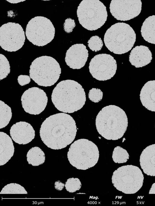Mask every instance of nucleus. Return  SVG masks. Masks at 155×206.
<instances>
[{
	"label": "nucleus",
	"mask_w": 155,
	"mask_h": 206,
	"mask_svg": "<svg viewBox=\"0 0 155 206\" xmlns=\"http://www.w3.org/2000/svg\"><path fill=\"white\" fill-rule=\"evenodd\" d=\"M77 132L75 121L69 114L57 113L46 118L40 130L42 141L53 150L64 148L74 139Z\"/></svg>",
	"instance_id": "nucleus-1"
},
{
	"label": "nucleus",
	"mask_w": 155,
	"mask_h": 206,
	"mask_svg": "<svg viewBox=\"0 0 155 206\" xmlns=\"http://www.w3.org/2000/svg\"><path fill=\"white\" fill-rule=\"evenodd\" d=\"M52 101L59 111L71 113L81 109L85 104L86 96L81 84L71 80L62 81L53 89Z\"/></svg>",
	"instance_id": "nucleus-2"
},
{
	"label": "nucleus",
	"mask_w": 155,
	"mask_h": 206,
	"mask_svg": "<svg viewBox=\"0 0 155 206\" xmlns=\"http://www.w3.org/2000/svg\"><path fill=\"white\" fill-rule=\"evenodd\" d=\"M128 123L125 111L119 107L112 105L103 108L95 120L97 132L108 140H116L121 138L127 130Z\"/></svg>",
	"instance_id": "nucleus-3"
},
{
	"label": "nucleus",
	"mask_w": 155,
	"mask_h": 206,
	"mask_svg": "<svg viewBox=\"0 0 155 206\" xmlns=\"http://www.w3.org/2000/svg\"><path fill=\"white\" fill-rule=\"evenodd\" d=\"M136 40V34L131 26L123 22L112 25L105 32L104 42L110 52L118 54L128 52L133 47Z\"/></svg>",
	"instance_id": "nucleus-4"
},
{
	"label": "nucleus",
	"mask_w": 155,
	"mask_h": 206,
	"mask_svg": "<svg viewBox=\"0 0 155 206\" xmlns=\"http://www.w3.org/2000/svg\"><path fill=\"white\" fill-rule=\"evenodd\" d=\"M99 156L97 146L87 139L75 141L70 146L67 157L70 163L79 169L85 170L94 166Z\"/></svg>",
	"instance_id": "nucleus-5"
},
{
	"label": "nucleus",
	"mask_w": 155,
	"mask_h": 206,
	"mask_svg": "<svg viewBox=\"0 0 155 206\" xmlns=\"http://www.w3.org/2000/svg\"><path fill=\"white\" fill-rule=\"evenodd\" d=\"M29 73L31 78L38 85L50 86L59 79L61 69L54 58L44 56L33 60L30 66Z\"/></svg>",
	"instance_id": "nucleus-6"
},
{
	"label": "nucleus",
	"mask_w": 155,
	"mask_h": 206,
	"mask_svg": "<svg viewBox=\"0 0 155 206\" xmlns=\"http://www.w3.org/2000/svg\"><path fill=\"white\" fill-rule=\"evenodd\" d=\"M80 24L89 31H94L101 27L107 21L106 8L99 0H83L77 9Z\"/></svg>",
	"instance_id": "nucleus-7"
},
{
	"label": "nucleus",
	"mask_w": 155,
	"mask_h": 206,
	"mask_svg": "<svg viewBox=\"0 0 155 206\" xmlns=\"http://www.w3.org/2000/svg\"><path fill=\"white\" fill-rule=\"evenodd\" d=\"M111 179L114 186L117 190L126 194H133L142 186L144 176L138 167L127 165L116 170Z\"/></svg>",
	"instance_id": "nucleus-8"
},
{
	"label": "nucleus",
	"mask_w": 155,
	"mask_h": 206,
	"mask_svg": "<svg viewBox=\"0 0 155 206\" xmlns=\"http://www.w3.org/2000/svg\"><path fill=\"white\" fill-rule=\"evenodd\" d=\"M55 33L54 26L49 19L38 16L28 22L25 34L28 40L34 45L43 46L52 41Z\"/></svg>",
	"instance_id": "nucleus-9"
},
{
	"label": "nucleus",
	"mask_w": 155,
	"mask_h": 206,
	"mask_svg": "<svg viewBox=\"0 0 155 206\" xmlns=\"http://www.w3.org/2000/svg\"><path fill=\"white\" fill-rule=\"evenodd\" d=\"M25 40L21 26L15 22H8L0 27V45L5 51L12 52L21 49Z\"/></svg>",
	"instance_id": "nucleus-10"
},
{
	"label": "nucleus",
	"mask_w": 155,
	"mask_h": 206,
	"mask_svg": "<svg viewBox=\"0 0 155 206\" xmlns=\"http://www.w3.org/2000/svg\"><path fill=\"white\" fill-rule=\"evenodd\" d=\"M92 77L99 81H106L113 77L117 69L116 60L111 55L101 53L95 56L89 66Z\"/></svg>",
	"instance_id": "nucleus-11"
},
{
	"label": "nucleus",
	"mask_w": 155,
	"mask_h": 206,
	"mask_svg": "<svg viewBox=\"0 0 155 206\" xmlns=\"http://www.w3.org/2000/svg\"><path fill=\"white\" fill-rule=\"evenodd\" d=\"M48 97L43 90L32 87L25 91L21 96V101L24 111L30 114L37 115L45 109Z\"/></svg>",
	"instance_id": "nucleus-12"
},
{
	"label": "nucleus",
	"mask_w": 155,
	"mask_h": 206,
	"mask_svg": "<svg viewBox=\"0 0 155 206\" xmlns=\"http://www.w3.org/2000/svg\"><path fill=\"white\" fill-rule=\"evenodd\" d=\"M141 8L140 0H112L110 5L112 15L121 21H128L137 17Z\"/></svg>",
	"instance_id": "nucleus-13"
},
{
	"label": "nucleus",
	"mask_w": 155,
	"mask_h": 206,
	"mask_svg": "<svg viewBox=\"0 0 155 206\" xmlns=\"http://www.w3.org/2000/svg\"><path fill=\"white\" fill-rule=\"evenodd\" d=\"M88 53L83 44H76L67 51L65 58L67 65L73 69H79L84 67L87 60Z\"/></svg>",
	"instance_id": "nucleus-14"
},
{
	"label": "nucleus",
	"mask_w": 155,
	"mask_h": 206,
	"mask_svg": "<svg viewBox=\"0 0 155 206\" xmlns=\"http://www.w3.org/2000/svg\"><path fill=\"white\" fill-rule=\"evenodd\" d=\"M10 134L14 142L23 145L31 142L35 135V131L32 126L25 121H20L12 125Z\"/></svg>",
	"instance_id": "nucleus-15"
},
{
	"label": "nucleus",
	"mask_w": 155,
	"mask_h": 206,
	"mask_svg": "<svg viewBox=\"0 0 155 206\" xmlns=\"http://www.w3.org/2000/svg\"><path fill=\"white\" fill-rule=\"evenodd\" d=\"M152 53L148 47L144 45L137 46L131 50L129 61L136 68L142 67L150 63L152 60Z\"/></svg>",
	"instance_id": "nucleus-16"
},
{
	"label": "nucleus",
	"mask_w": 155,
	"mask_h": 206,
	"mask_svg": "<svg viewBox=\"0 0 155 206\" xmlns=\"http://www.w3.org/2000/svg\"><path fill=\"white\" fill-rule=\"evenodd\" d=\"M140 163L145 174L155 176V144L147 146L143 150L140 155Z\"/></svg>",
	"instance_id": "nucleus-17"
},
{
	"label": "nucleus",
	"mask_w": 155,
	"mask_h": 206,
	"mask_svg": "<svg viewBox=\"0 0 155 206\" xmlns=\"http://www.w3.org/2000/svg\"><path fill=\"white\" fill-rule=\"evenodd\" d=\"M140 96L143 105L150 111H155V80L149 81L144 85Z\"/></svg>",
	"instance_id": "nucleus-18"
},
{
	"label": "nucleus",
	"mask_w": 155,
	"mask_h": 206,
	"mask_svg": "<svg viewBox=\"0 0 155 206\" xmlns=\"http://www.w3.org/2000/svg\"><path fill=\"white\" fill-rule=\"evenodd\" d=\"M14 147L12 139L6 134L0 132V166L5 164L13 156Z\"/></svg>",
	"instance_id": "nucleus-19"
},
{
	"label": "nucleus",
	"mask_w": 155,
	"mask_h": 206,
	"mask_svg": "<svg viewBox=\"0 0 155 206\" xmlns=\"http://www.w3.org/2000/svg\"><path fill=\"white\" fill-rule=\"evenodd\" d=\"M140 32L145 41L155 44V15L150 16L145 20L141 26Z\"/></svg>",
	"instance_id": "nucleus-20"
},
{
	"label": "nucleus",
	"mask_w": 155,
	"mask_h": 206,
	"mask_svg": "<svg viewBox=\"0 0 155 206\" xmlns=\"http://www.w3.org/2000/svg\"><path fill=\"white\" fill-rule=\"evenodd\" d=\"M26 157L28 164L33 166L41 165L45 160L44 153L37 146L31 148L28 152Z\"/></svg>",
	"instance_id": "nucleus-21"
},
{
	"label": "nucleus",
	"mask_w": 155,
	"mask_h": 206,
	"mask_svg": "<svg viewBox=\"0 0 155 206\" xmlns=\"http://www.w3.org/2000/svg\"><path fill=\"white\" fill-rule=\"evenodd\" d=\"M12 113L11 108L4 102L0 101V128L6 127L9 123Z\"/></svg>",
	"instance_id": "nucleus-22"
},
{
	"label": "nucleus",
	"mask_w": 155,
	"mask_h": 206,
	"mask_svg": "<svg viewBox=\"0 0 155 206\" xmlns=\"http://www.w3.org/2000/svg\"><path fill=\"white\" fill-rule=\"evenodd\" d=\"M129 155L127 151L120 146H117L114 149L112 158L116 163H126L129 159Z\"/></svg>",
	"instance_id": "nucleus-23"
},
{
	"label": "nucleus",
	"mask_w": 155,
	"mask_h": 206,
	"mask_svg": "<svg viewBox=\"0 0 155 206\" xmlns=\"http://www.w3.org/2000/svg\"><path fill=\"white\" fill-rule=\"evenodd\" d=\"M24 188L16 183H11L5 186L0 192V194H27Z\"/></svg>",
	"instance_id": "nucleus-24"
},
{
	"label": "nucleus",
	"mask_w": 155,
	"mask_h": 206,
	"mask_svg": "<svg viewBox=\"0 0 155 206\" xmlns=\"http://www.w3.org/2000/svg\"><path fill=\"white\" fill-rule=\"evenodd\" d=\"M10 72V67L8 60L3 55L0 54V80L6 77Z\"/></svg>",
	"instance_id": "nucleus-25"
},
{
	"label": "nucleus",
	"mask_w": 155,
	"mask_h": 206,
	"mask_svg": "<svg viewBox=\"0 0 155 206\" xmlns=\"http://www.w3.org/2000/svg\"><path fill=\"white\" fill-rule=\"evenodd\" d=\"M65 187L67 191L73 193L81 188V183L79 179L78 178H70L68 179L65 182Z\"/></svg>",
	"instance_id": "nucleus-26"
},
{
	"label": "nucleus",
	"mask_w": 155,
	"mask_h": 206,
	"mask_svg": "<svg viewBox=\"0 0 155 206\" xmlns=\"http://www.w3.org/2000/svg\"><path fill=\"white\" fill-rule=\"evenodd\" d=\"M87 44L90 49L95 52L100 50L103 45L101 38L97 35L91 37L88 41Z\"/></svg>",
	"instance_id": "nucleus-27"
},
{
	"label": "nucleus",
	"mask_w": 155,
	"mask_h": 206,
	"mask_svg": "<svg viewBox=\"0 0 155 206\" xmlns=\"http://www.w3.org/2000/svg\"><path fill=\"white\" fill-rule=\"evenodd\" d=\"M88 96L89 99L91 101L97 103L101 100L103 96V93L100 89L92 88L89 91Z\"/></svg>",
	"instance_id": "nucleus-28"
},
{
	"label": "nucleus",
	"mask_w": 155,
	"mask_h": 206,
	"mask_svg": "<svg viewBox=\"0 0 155 206\" xmlns=\"http://www.w3.org/2000/svg\"><path fill=\"white\" fill-rule=\"evenodd\" d=\"M75 25L74 19L70 18H67L65 20L63 24L64 29L66 33H70L72 31Z\"/></svg>",
	"instance_id": "nucleus-29"
},
{
	"label": "nucleus",
	"mask_w": 155,
	"mask_h": 206,
	"mask_svg": "<svg viewBox=\"0 0 155 206\" xmlns=\"http://www.w3.org/2000/svg\"><path fill=\"white\" fill-rule=\"evenodd\" d=\"M18 83L21 86H24L29 84L31 81L30 76L26 75H20L18 78Z\"/></svg>",
	"instance_id": "nucleus-30"
},
{
	"label": "nucleus",
	"mask_w": 155,
	"mask_h": 206,
	"mask_svg": "<svg viewBox=\"0 0 155 206\" xmlns=\"http://www.w3.org/2000/svg\"><path fill=\"white\" fill-rule=\"evenodd\" d=\"M65 184L58 180L54 183V188L55 189L58 191H61L64 188Z\"/></svg>",
	"instance_id": "nucleus-31"
},
{
	"label": "nucleus",
	"mask_w": 155,
	"mask_h": 206,
	"mask_svg": "<svg viewBox=\"0 0 155 206\" xmlns=\"http://www.w3.org/2000/svg\"><path fill=\"white\" fill-rule=\"evenodd\" d=\"M149 194H155V182L152 184L150 190Z\"/></svg>",
	"instance_id": "nucleus-32"
},
{
	"label": "nucleus",
	"mask_w": 155,
	"mask_h": 206,
	"mask_svg": "<svg viewBox=\"0 0 155 206\" xmlns=\"http://www.w3.org/2000/svg\"><path fill=\"white\" fill-rule=\"evenodd\" d=\"M7 1L9 2H10L11 3H17L20 2H22L24 1H25V0H6Z\"/></svg>",
	"instance_id": "nucleus-33"
}]
</instances>
